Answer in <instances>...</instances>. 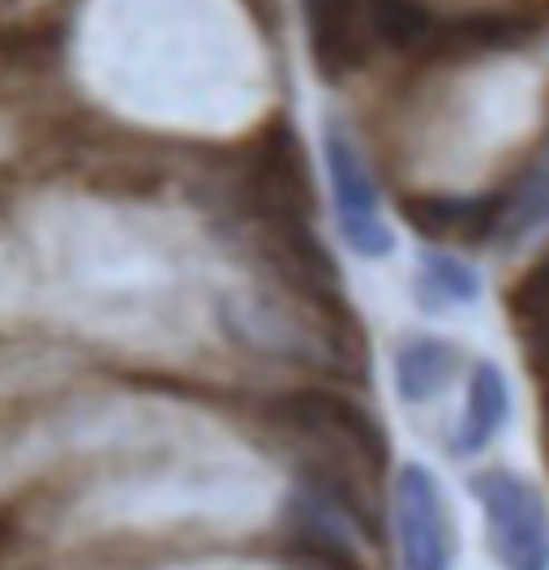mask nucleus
Listing matches in <instances>:
<instances>
[{
	"mask_svg": "<svg viewBox=\"0 0 549 570\" xmlns=\"http://www.w3.org/2000/svg\"><path fill=\"white\" fill-rule=\"evenodd\" d=\"M322 155H326V180H331V198H335V219L344 232L347 249L361 257H386L395 236L382 215V198L378 185L356 142L347 138L340 125H331L322 134Z\"/></svg>",
	"mask_w": 549,
	"mask_h": 570,
	"instance_id": "nucleus-3",
	"label": "nucleus"
},
{
	"mask_svg": "<svg viewBox=\"0 0 549 570\" xmlns=\"http://www.w3.org/2000/svg\"><path fill=\"white\" fill-rule=\"evenodd\" d=\"M511 421V386L507 373L481 361L472 377H468V400H463L460 433H455V451L460 455H481L493 438L502 433V425Z\"/></svg>",
	"mask_w": 549,
	"mask_h": 570,
	"instance_id": "nucleus-6",
	"label": "nucleus"
},
{
	"mask_svg": "<svg viewBox=\"0 0 549 570\" xmlns=\"http://www.w3.org/2000/svg\"><path fill=\"white\" fill-rule=\"evenodd\" d=\"M344 523H352L344 511H335L326 498L296 489L292 502V528L284 544V567L288 570H370L347 541Z\"/></svg>",
	"mask_w": 549,
	"mask_h": 570,
	"instance_id": "nucleus-4",
	"label": "nucleus"
},
{
	"mask_svg": "<svg viewBox=\"0 0 549 570\" xmlns=\"http://www.w3.org/2000/svg\"><path fill=\"white\" fill-rule=\"evenodd\" d=\"M472 498L486 514V537L502 570H549V514L541 493L511 468L472 476Z\"/></svg>",
	"mask_w": 549,
	"mask_h": 570,
	"instance_id": "nucleus-1",
	"label": "nucleus"
},
{
	"mask_svg": "<svg viewBox=\"0 0 549 570\" xmlns=\"http://www.w3.org/2000/svg\"><path fill=\"white\" fill-rule=\"evenodd\" d=\"M460 365L463 356L451 340L412 335L395 347V391L404 403H430L455 382Z\"/></svg>",
	"mask_w": 549,
	"mask_h": 570,
	"instance_id": "nucleus-5",
	"label": "nucleus"
},
{
	"mask_svg": "<svg viewBox=\"0 0 549 570\" xmlns=\"http://www.w3.org/2000/svg\"><path fill=\"white\" fill-rule=\"evenodd\" d=\"M516 322H520V340L528 352H549V262L520 284Z\"/></svg>",
	"mask_w": 549,
	"mask_h": 570,
	"instance_id": "nucleus-8",
	"label": "nucleus"
},
{
	"mask_svg": "<svg viewBox=\"0 0 549 570\" xmlns=\"http://www.w3.org/2000/svg\"><path fill=\"white\" fill-rule=\"evenodd\" d=\"M481 296V271L472 262L442 249H425L416 262V301L421 309H451V305H472Z\"/></svg>",
	"mask_w": 549,
	"mask_h": 570,
	"instance_id": "nucleus-7",
	"label": "nucleus"
},
{
	"mask_svg": "<svg viewBox=\"0 0 549 570\" xmlns=\"http://www.w3.org/2000/svg\"><path fill=\"white\" fill-rule=\"evenodd\" d=\"M391 514L400 537V570H451L455 532L442 485L430 468L404 463L391 481Z\"/></svg>",
	"mask_w": 549,
	"mask_h": 570,
	"instance_id": "nucleus-2",
	"label": "nucleus"
}]
</instances>
